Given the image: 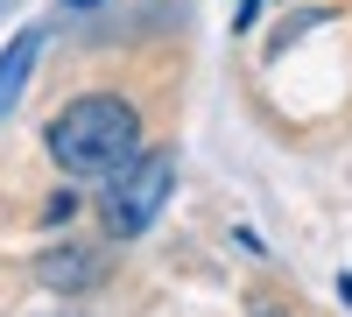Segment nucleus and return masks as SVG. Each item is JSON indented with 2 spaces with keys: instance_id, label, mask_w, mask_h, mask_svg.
<instances>
[{
  "instance_id": "obj_1",
  "label": "nucleus",
  "mask_w": 352,
  "mask_h": 317,
  "mask_svg": "<svg viewBox=\"0 0 352 317\" xmlns=\"http://www.w3.org/2000/svg\"><path fill=\"white\" fill-rule=\"evenodd\" d=\"M50 155L64 177H120V169L141 155V120L127 99L92 92V99H71L64 113L50 120Z\"/></svg>"
},
{
  "instance_id": "obj_2",
  "label": "nucleus",
  "mask_w": 352,
  "mask_h": 317,
  "mask_svg": "<svg viewBox=\"0 0 352 317\" xmlns=\"http://www.w3.org/2000/svg\"><path fill=\"white\" fill-rule=\"evenodd\" d=\"M169 184H176V155L169 149H141L120 177H113V190H106V233L113 240L148 233L155 212H162V197H169Z\"/></svg>"
},
{
  "instance_id": "obj_3",
  "label": "nucleus",
  "mask_w": 352,
  "mask_h": 317,
  "mask_svg": "<svg viewBox=\"0 0 352 317\" xmlns=\"http://www.w3.org/2000/svg\"><path fill=\"white\" fill-rule=\"evenodd\" d=\"M36 56H43V28H21L14 50L0 56V113L21 99V85H28V71H36Z\"/></svg>"
},
{
  "instance_id": "obj_4",
  "label": "nucleus",
  "mask_w": 352,
  "mask_h": 317,
  "mask_svg": "<svg viewBox=\"0 0 352 317\" xmlns=\"http://www.w3.org/2000/svg\"><path fill=\"white\" fill-rule=\"evenodd\" d=\"M99 268H92V254L85 247H64V254H43V282L50 289H78V282H92Z\"/></svg>"
},
{
  "instance_id": "obj_5",
  "label": "nucleus",
  "mask_w": 352,
  "mask_h": 317,
  "mask_svg": "<svg viewBox=\"0 0 352 317\" xmlns=\"http://www.w3.org/2000/svg\"><path fill=\"white\" fill-rule=\"evenodd\" d=\"M254 317H289V310H254Z\"/></svg>"
},
{
  "instance_id": "obj_6",
  "label": "nucleus",
  "mask_w": 352,
  "mask_h": 317,
  "mask_svg": "<svg viewBox=\"0 0 352 317\" xmlns=\"http://www.w3.org/2000/svg\"><path fill=\"white\" fill-rule=\"evenodd\" d=\"M71 8H99V0H71Z\"/></svg>"
},
{
  "instance_id": "obj_7",
  "label": "nucleus",
  "mask_w": 352,
  "mask_h": 317,
  "mask_svg": "<svg viewBox=\"0 0 352 317\" xmlns=\"http://www.w3.org/2000/svg\"><path fill=\"white\" fill-rule=\"evenodd\" d=\"M50 317H71V310H50Z\"/></svg>"
}]
</instances>
